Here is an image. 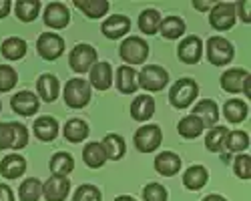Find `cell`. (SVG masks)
Segmentation results:
<instances>
[{
  "label": "cell",
  "instance_id": "obj_18",
  "mask_svg": "<svg viewBox=\"0 0 251 201\" xmlns=\"http://www.w3.org/2000/svg\"><path fill=\"white\" fill-rule=\"evenodd\" d=\"M26 171V159L20 157L16 153L6 155L2 161H0V175L6 179H18Z\"/></svg>",
  "mask_w": 251,
  "mask_h": 201
},
{
  "label": "cell",
  "instance_id": "obj_45",
  "mask_svg": "<svg viewBox=\"0 0 251 201\" xmlns=\"http://www.w3.org/2000/svg\"><path fill=\"white\" fill-rule=\"evenodd\" d=\"M249 6H251V4H249V0H241L239 4H235V14H237V16L243 20V23H247V25L251 23V16H249Z\"/></svg>",
  "mask_w": 251,
  "mask_h": 201
},
{
  "label": "cell",
  "instance_id": "obj_21",
  "mask_svg": "<svg viewBox=\"0 0 251 201\" xmlns=\"http://www.w3.org/2000/svg\"><path fill=\"white\" fill-rule=\"evenodd\" d=\"M247 76H249V73L243 71V69H229L221 75V87L227 93L237 95V93L243 91V83H245Z\"/></svg>",
  "mask_w": 251,
  "mask_h": 201
},
{
  "label": "cell",
  "instance_id": "obj_32",
  "mask_svg": "<svg viewBox=\"0 0 251 201\" xmlns=\"http://www.w3.org/2000/svg\"><path fill=\"white\" fill-rule=\"evenodd\" d=\"M161 34L167 38V40H175L179 36H183L185 32V23H183V18L179 16H167L161 20V26H159Z\"/></svg>",
  "mask_w": 251,
  "mask_h": 201
},
{
  "label": "cell",
  "instance_id": "obj_49",
  "mask_svg": "<svg viewBox=\"0 0 251 201\" xmlns=\"http://www.w3.org/2000/svg\"><path fill=\"white\" fill-rule=\"evenodd\" d=\"M203 201H227L223 195H217V193H211V195H207Z\"/></svg>",
  "mask_w": 251,
  "mask_h": 201
},
{
  "label": "cell",
  "instance_id": "obj_28",
  "mask_svg": "<svg viewBox=\"0 0 251 201\" xmlns=\"http://www.w3.org/2000/svg\"><path fill=\"white\" fill-rule=\"evenodd\" d=\"M0 52H2V56L8 58V60H20L26 54V43L23 38H18V36H10L2 43Z\"/></svg>",
  "mask_w": 251,
  "mask_h": 201
},
{
  "label": "cell",
  "instance_id": "obj_29",
  "mask_svg": "<svg viewBox=\"0 0 251 201\" xmlns=\"http://www.w3.org/2000/svg\"><path fill=\"white\" fill-rule=\"evenodd\" d=\"M223 113H225V119L229 123H241V121H245L249 115V107H247V103H243L239 99H231L225 103Z\"/></svg>",
  "mask_w": 251,
  "mask_h": 201
},
{
  "label": "cell",
  "instance_id": "obj_51",
  "mask_svg": "<svg viewBox=\"0 0 251 201\" xmlns=\"http://www.w3.org/2000/svg\"><path fill=\"white\" fill-rule=\"evenodd\" d=\"M0 109H2V105H0Z\"/></svg>",
  "mask_w": 251,
  "mask_h": 201
},
{
  "label": "cell",
  "instance_id": "obj_46",
  "mask_svg": "<svg viewBox=\"0 0 251 201\" xmlns=\"http://www.w3.org/2000/svg\"><path fill=\"white\" fill-rule=\"evenodd\" d=\"M0 201H14V195H12V189L4 183H0Z\"/></svg>",
  "mask_w": 251,
  "mask_h": 201
},
{
  "label": "cell",
  "instance_id": "obj_11",
  "mask_svg": "<svg viewBox=\"0 0 251 201\" xmlns=\"http://www.w3.org/2000/svg\"><path fill=\"white\" fill-rule=\"evenodd\" d=\"M71 191V181L67 177L52 175L47 183L43 185V197L47 201H65Z\"/></svg>",
  "mask_w": 251,
  "mask_h": 201
},
{
  "label": "cell",
  "instance_id": "obj_39",
  "mask_svg": "<svg viewBox=\"0 0 251 201\" xmlns=\"http://www.w3.org/2000/svg\"><path fill=\"white\" fill-rule=\"evenodd\" d=\"M18 83V75L10 65H0V93L12 91Z\"/></svg>",
  "mask_w": 251,
  "mask_h": 201
},
{
  "label": "cell",
  "instance_id": "obj_30",
  "mask_svg": "<svg viewBox=\"0 0 251 201\" xmlns=\"http://www.w3.org/2000/svg\"><path fill=\"white\" fill-rule=\"evenodd\" d=\"M89 137V125L82 119H71L65 125V139L71 143H82Z\"/></svg>",
  "mask_w": 251,
  "mask_h": 201
},
{
  "label": "cell",
  "instance_id": "obj_38",
  "mask_svg": "<svg viewBox=\"0 0 251 201\" xmlns=\"http://www.w3.org/2000/svg\"><path fill=\"white\" fill-rule=\"evenodd\" d=\"M227 127H213L211 131L207 133L205 137V147L211 151V153H221L223 151V145H225V137H227Z\"/></svg>",
  "mask_w": 251,
  "mask_h": 201
},
{
  "label": "cell",
  "instance_id": "obj_5",
  "mask_svg": "<svg viewBox=\"0 0 251 201\" xmlns=\"http://www.w3.org/2000/svg\"><path fill=\"white\" fill-rule=\"evenodd\" d=\"M167 80H169V73L157 65H147V67H143L141 73H137L139 87H143L145 91H151V93L163 91L167 87Z\"/></svg>",
  "mask_w": 251,
  "mask_h": 201
},
{
  "label": "cell",
  "instance_id": "obj_48",
  "mask_svg": "<svg viewBox=\"0 0 251 201\" xmlns=\"http://www.w3.org/2000/svg\"><path fill=\"white\" fill-rule=\"evenodd\" d=\"M10 12V0H0V18H4Z\"/></svg>",
  "mask_w": 251,
  "mask_h": 201
},
{
  "label": "cell",
  "instance_id": "obj_36",
  "mask_svg": "<svg viewBox=\"0 0 251 201\" xmlns=\"http://www.w3.org/2000/svg\"><path fill=\"white\" fill-rule=\"evenodd\" d=\"M161 20L163 18H161V14L157 10L147 8V10H143L141 16H139V28L145 34H155L159 30V26H161Z\"/></svg>",
  "mask_w": 251,
  "mask_h": 201
},
{
  "label": "cell",
  "instance_id": "obj_26",
  "mask_svg": "<svg viewBox=\"0 0 251 201\" xmlns=\"http://www.w3.org/2000/svg\"><path fill=\"white\" fill-rule=\"evenodd\" d=\"M82 159H85V165L91 169H99L107 163V155L102 151V145L97 143V141L85 145V149H82Z\"/></svg>",
  "mask_w": 251,
  "mask_h": 201
},
{
  "label": "cell",
  "instance_id": "obj_41",
  "mask_svg": "<svg viewBox=\"0 0 251 201\" xmlns=\"http://www.w3.org/2000/svg\"><path fill=\"white\" fill-rule=\"evenodd\" d=\"M167 189L161 183H149L143 189V199L145 201H167Z\"/></svg>",
  "mask_w": 251,
  "mask_h": 201
},
{
  "label": "cell",
  "instance_id": "obj_40",
  "mask_svg": "<svg viewBox=\"0 0 251 201\" xmlns=\"http://www.w3.org/2000/svg\"><path fill=\"white\" fill-rule=\"evenodd\" d=\"M73 201H100V189L97 185L85 183L76 187V191L73 193Z\"/></svg>",
  "mask_w": 251,
  "mask_h": 201
},
{
  "label": "cell",
  "instance_id": "obj_31",
  "mask_svg": "<svg viewBox=\"0 0 251 201\" xmlns=\"http://www.w3.org/2000/svg\"><path fill=\"white\" fill-rule=\"evenodd\" d=\"M18 197H20V201H38L43 197V183H40L36 177L25 179L18 187Z\"/></svg>",
  "mask_w": 251,
  "mask_h": 201
},
{
  "label": "cell",
  "instance_id": "obj_9",
  "mask_svg": "<svg viewBox=\"0 0 251 201\" xmlns=\"http://www.w3.org/2000/svg\"><path fill=\"white\" fill-rule=\"evenodd\" d=\"M95 63H97V50L91 45H76L71 50L69 65L75 73H87L93 69Z\"/></svg>",
  "mask_w": 251,
  "mask_h": 201
},
{
  "label": "cell",
  "instance_id": "obj_20",
  "mask_svg": "<svg viewBox=\"0 0 251 201\" xmlns=\"http://www.w3.org/2000/svg\"><path fill=\"white\" fill-rule=\"evenodd\" d=\"M36 89H38V95L43 100H47V103H52V100H56L58 97V91H60V85H58V78L50 73H45L40 75L38 80H36Z\"/></svg>",
  "mask_w": 251,
  "mask_h": 201
},
{
  "label": "cell",
  "instance_id": "obj_25",
  "mask_svg": "<svg viewBox=\"0 0 251 201\" xmlns=\"http://www.w3.org/2000/svg\"><path fill=\"white\" fill-rule=\"evenodd\" d=\"M102 151L107 155V159H113V161H119L125 151H127V145H125V139L117 133H109L107 137L102 139Z\"/></svg>",
  "mask_w": 251,
  "mask_h": 201
},
{
  "label": "cell",
  "instance_id": "obj_17",
  "mask_svg": "<svg viewBox=\"0 0 251 201\" xmlns=\"http://www.w3.org/2000/svg\"><path fill=\"white\" fill-rule=\"evenodd\" d=\"M193 115L203 123V127H215L217 119H219V109H217V103L211 99H203L195 105L193 109Z\"/></svg>",
  "mask_w": 251,
  "mask_h": 201
},
{
  "label": "cell",
  "instance_id": "obj_47",
  "mask_svg": "<svg viewBox=\"0 0 251 201\" xmlns=\"http://www.w3.org/2000/svg\"><path fill=\"white\" fill-rule=\"evenodd\" d=\"M193 8L195 10H211L213 8V2H199V0H193Z\"/></svg>",
  "mask_w": 251,
  "mask_h": 201
},
{
  "label": "cell",
  "instance_id": "obj_44",
  "mask_svg": "<svg viewBox=\"0 0 251 201\" xmlns=\"http://www.w3.org/2000/svg\"><path fill=\"white\" fill-rule=\"evenodd\" d=\"M12 145H14L12 123H0V149H12Z\"/></svg>",
  "mask_w": 251,
  "mask_h": 201
},
{
  "label": "cell",
  "instance_id": "obj_3",
  "mask_svg": "<svg viewBox=\"0 0 251 201\" xmlns=\"http://www.w3.org/2000/svg\"><path fill=\"white\" fill-rule=\"evenodd\" d=\"M207 58L209 63L215 65V67H223V65H229L235 56V50H233V45L229 43L227 38L223 36H211L207 40Z\"/></svg>",
  "mask_w": 251,
  "mask_h": 201
},
{
  "label": "cell",
  "instance_id": "obj_42",
  "mask_svg": "<svg viewBox=\"0 0 251 201\" xmlns=\"http://www.w3.org/2000/svg\"><path fill=\"white\" fill-rule=\"evenodd\" d=\"M233 171L239 179H249L251 177V157L249 155H239L233 163Z\"/></svg>",
  "mask_w": 251,
  "mask_h": 201
},
{
  "label": "cell",
  "instance_id": "obj_13",
  "mask_svg": "<svg viewBox=\"0 0 251 201\" xmlns=\"http://www.w3.org/2000/svg\"><path fill=\"white\" fill-rule=\"evenodd\" d=\"M10 107L16 115L30 117L38 111V97L30 91H20L10 99Z\"/></svg>",
  "mask_w": 251,
  "mask_h": 201
},
{
  "label": "cell",
  "instance_id": "obj_19",
  "mask_svg": "<svg viewBox=\"0 0 251 201\" xmlns=\"http://www.w3.org/2000/svg\"><path fill=\"white\" fill-rule=\"evenodd\" d=\"M155 115V99L149 95H139L131 103V117L135 121H149Z\"/></svg>",
  "mask_w": 251,
  "mask_h": 201
},
{
  "label": "cell",
  "instance_id": "obj_34",
  "mask_svg": "<svg viewBox=\"0 0 251 201\" xmlns=\"http://www.w3.org/2000/svg\"><path fill=\"white\" fill-rule=\"evenodd\" d=\"M203 123L195 117V115H189V117H185L179 121V125H177V131L183 139H195L203 133Z\"/></svg>",
  "mask_w": 251,
  "mask_h": 201
},
{
  "label": "cell",
  "instance_id": "obj_12",
  "mask_svg": "<svg viewBox=\"0 0 251 201\" xmlns=\"http://www.w3.org/2000/svg\"><path fill=\"white\" fill-rule=\"evenodd\" d=\"M69 20H71V12L62 2H50L45 8V25L54 30L69 26Z\"/></svg>",
  "mask_w": 251,
  "mask_h": 201
},
{
  "label": "cell",
  "instance_id": "obj_37",
  "mask_svg": "<svg viewBox=\"0 0 251 201\" xmlns=\"http://www.w3.org/2000/svg\"><path fill=\"white\" fill-rule=\"evenodd\" d=\"M247 147H249V135L245 131H231V133H227L223 149H227L229 153H241Z\"/></svg>",
  "mask_w": 251,
  "mask_h": 201
},
{
  "label": "cell",
  "instance_id": "obj_33",
  "mask_svg": "<svg viewBox=\"0 0 251 201\" xmlns=\"http://www.w3.org/2000/svg\"><path fill=\"white\" fill-rule=\"evenodd\" d=\"M75 6L80 10V12H85L89 18H100L107 14L109 10V2L107 0H75Z\"/></svg>",
  "mask_w": 251,
  "mask_h": 201
},
{
  "label": "cell",
  "instance_id": "obj_1",
  "mask_svg": "<svg viewBox=\"0 0 251 201\" xmlns=\"http://www.w3.org/2000/svg\"><path fill=\"white\" fill-rule=\"evenodd\" d=\"M199 95V87L193 78H179L169 91V103L175 109H187Z\"/></svg>",
  "mask_w": 251,
  "mask_h": 201
},
{
  "label": "cell",
  "instance_id": "obj_16",
  "mask_svg": "<svg viewBox=\"0 0 251 201\" xmlns=\"http://www.w3.org/2000/svg\"><path fill=\"white\" fill-rule=\"evenodd\" d=\"M181 169V157L173 151H163L161 155H157L155 159V171L163 177H171L177 175Z\"/></svg>",
  "mask_w": 251,
  "mask_h": 201
},
{
  "label": "cell",
  "instance_id": "obj_35",
  "mask_svg": "<svg viewBox=\"0 0 251 201\" xmlns=\"http://www.w3.org/2000/svg\"><path fill=\"white\" fill-rule=\"evenodd\" d=\"M14 12L18 16V20H23V23H32L40 12V2L38 0H18L16 6H14Z\"/></svg>",
  "mask_w": 251,
  "mask_h": 201
},
{
  "label": "cell",
  "instance_id": "obj_15",
  "mask_svg": "<svg viewBox=\"0 0 251 201\" xmlns=\"http://www.w3.org/2000/svg\"><path fill=\"white\" fill-rule=\"evenodd\" d=\"M89 85L99 89V91H107L113 85V69L109 63H95L89 75Z\"/></svg>",
  "mask_w": 251,
  "mask_h": 201
},
{
  "label": "cell",
  "instance_id": "obj_6",
  "mask_svg": "<svg viewBox=\"0 0 251 201\" xmlns=\"http://www.w3.org/2000/svg\"><path fill=\"white\" fill-rule=\"evenodd\" d=\"M235 4L233 2H217L209 10V23L215 30H229L235 25Z\"/></svg>",
  "mask_w": 251,
  "mask_h": 201
},
{
  "label": "cell",
  "instance_id": "obj_50",
  "mask_svg": "<svg viewBox=\"0 0 251 201\" xmlns=\"http://www.w3.org/2000/svg\"><path fill=\"white\" fill-rule=\"evenodd\" d=\"M115 201H137V199H133V197H129V195H121V197H117Z\"/></svg>",
  "mask_w": 251,
  "mask_h": 201
},
{
  "label": "cell",
  "instance_id": "obj_4",
  "mask_svg": "<svg viewBox=\"0 0 251 201\" xmlns=\"http://www.w3.org/2000/svg\"><path fill=\"white\" fill-rule=\"evenodd\" d=\"M91 100V85L85 78H71L65 85V103L71 109H82Z\"/></svg>",
  "mask_w": 251,
  "mask_h": 201
},
{
  "label": "cell",
  "instance_id": "obj_27",
  "mask_svg": "<svg viewBox=\"0 0 251 201\" xmlns=\"http://www.w3.org/2000/svg\"><path fill=\"white\" fill-rule=\"evenodd\" d=\"M73 169H75V159H73V155H69V153H65V151H58V153L52 155V159H50V171H52V175H56V177H67Z\"/></svg>",
  "mask_w": 251,
  "mask_h": 201
},
{
  "label": "cell",
  "instance_id": "obj_24",
  "mask_svg": "<svg viewBox=\"0 0 251 201\" xmlns=\"http://www.w3.org/2000/svg\"><path fill=\"white\" fill-rule=\"evenodd\" d=\"M34 135H36L38 141H45V143L56 139V135H58L56 119H52V117H38L34 121Z\"/></svg>",
  "mask_w": 251,
  "mask_h": 201
},
{
  "label": "cell",
  "instance_id": "obj_14",
  "mask_svg": "<svg viewBox=\"0 0 251 201\" xmlns=\"http://www.w3.org/2000/svg\"><path fill=\"white\" fill-rule=\"evenodd\" d=\"M100 30H102V34L107 36V38L117 40V38L125 36V34H127V32L131 30V20H129L127 16H125V14H115V16H109V18L102 23Z\"/></svg>",
  "mask_w": 251,
  "mask_h": 201
},
{
  "label": "cell",
  "instance_id": "obj_8",
  "mask_svg": "<svg viewBox=\"0 0 251 201\" xmlns=\"http://www.w3.org/2000/svg\"><path fill=\"white\" fill-rule=\"evenodd\" d=\"M163 141V133L159 125H143L135 133V147L141 153H151L155 151Z\"/></svg>",
  "mask_w": 251,
  "mask_h": 201
},
{
  "label": "cell",
  "instance_id": "obj_22",
  "mask_svg": "<svg viewBox=\"0 0 251 201\" xmlns=\"http://www.w3.org/2000/svg\"><path fill=\"white\" fill-rule=\"evenodd\" d=\"M117 89L123 93V95H133L137 89H139V83H137V73L133 67H127L123 65L119 67L117 71Z\"/></svg>",
  "mask_w": 251,
  "mask_h": 201
},
{
  "label": "cell",
  "instance_id": "obj_10",
  "mask_svg": "<svg viewBox=\"0 0 251 201\" xmlns=\"http://www.w3.org/2000/svg\"><path fill=\"white\" fill-rule=\"evenodd\" d=\"M177 56L185 65H197L203 56V43L199 36H187L177 47Z\"/></svg>",
  "mask_w": 251,
  "mask_h": 201
},
{
  "label": "cell",
  "instance_id": "obj_43",
  "mask_svg": "<svg viewBox=\"0 0 251 201\" xmlns=\"http://www.w3.org/2000/svg\"><path fill=\"white\" fill-rule=\"evenodd\" d=\"M12 131H14V145L12 149L18 151V149H25L28 145V131L25 125L20 123H12Z\"/></svg>",
  "mask_w": 251,
  "mask_h": 201
},
{
  "label": "cell",
  "instance_id": "obj_2",
  "mask_svg": "<svg viewBox=\"0 0 251 201\" xmlns=\"http://www.w3.org/2000/svg\"><path fill=\"white\" fill-rule=\"evenodd\" d=\"M121 58L129 65H143L149 56V45L141 36H127L119 47Z\"/></svg>",
  "mask_w": 251,
  "mask_h": 201
},
{
  "label": "cell",
  "instance_id": "obj_23",
  "mask_svg": "<svg viewBox=\"0 0 251 201\" xmlns=\"http://www.w3.org/2000/svg\"><path fill=\"white\" fill-rule=\"evenodd\" d=\"M207 179H209V173L203 165H191L183 173V185L187 189H191V191H199V189L205 187Z\"/></svg>",
  "mask_w": 251,
  "mask_h": 201
},
{
  "label": "cell",
  "instance_id": "obj_7",
  "mask_svg": "<svg viewBox=\"0 0 251 201\" xmlns=\"http://www.w3.org/2000/svg\"><path fill=\"white\" fill-rule=\"evenodd\" d=\"M36 50L45 60H56L65 52V40L56 32H43L36 40Z\"/></svg>",
  "mask_w": 251,
  "mask_h": 201
}]
</instances>
